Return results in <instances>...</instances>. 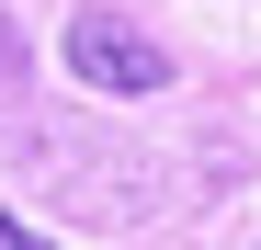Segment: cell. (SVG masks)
<instances>
[{
    "label": "cell",
    "mask_w": 261,
    "mask_h": 250,
    "mask_svg": "<svg viewBox=\"0 0 261 250\" xmlns=\"http://www.w3.org/2000/svg\"><path fill=\"white\" fill-rule=\"evenodd\" d=\"M68 68L91 91H170V46H148L125 12H80L68 23Z\"/></svg>",
    "instance_id": "6da1fadb"
},
{
    "label": "cell",
    "mask_w": 261,
    "mask_h": 250,
    "mask_svg": "<svg viewBox=\"0 0 261 250\" xmlns=\"http://www.w3.org/2000/svg\"><path fill=\"white\" fill-rule=\"evenodd\" d=\"M0 250H46V239H34V228H23V216H0Z\"/></svg>",
    "instance_id": "7a4b0ae2"
}]
</instances>
